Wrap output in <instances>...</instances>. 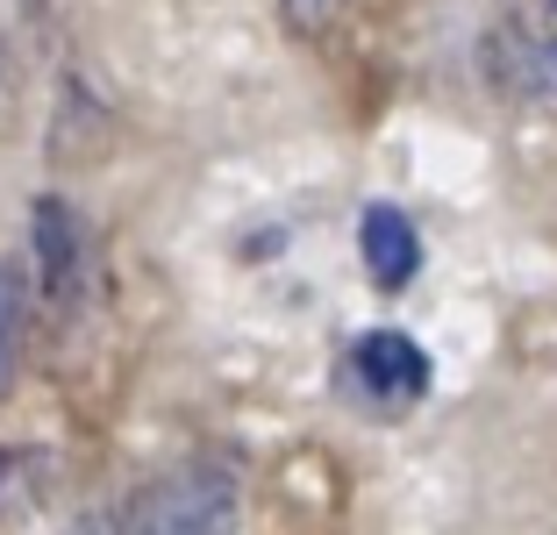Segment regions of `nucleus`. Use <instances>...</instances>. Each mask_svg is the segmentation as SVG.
Returning <instances> with one entry per match:
<instances>
[{"label": "nucleus", "mask_w": 557, "mask_h": 535, "mask_svg": "<svg viewBox=\"0 0 557 535\" xmlns=\"http://www.w3.org/2000/svg\"><path fill=\"white\" fill-rule=\"evenodd\" d=\"M0 478H8V457H0Z\"/></svg>", "instance_id": "9d476101"}, {"label": "nucleus", "mask_w": 557, "mask_h": 535, "mask_svg": "<svg viewBox=\"0 0 557 535\" xmlns=\"http://www.w3.org/2000/svg\"><path fill=\"white\" fill-rule=\"evenodd\" d=\"M358 250H364V272H372L379 293L414 286V272H422V236H414V222L400 208H364Z\"/></svg>", "instance_id": "20e7f679"}, {"label": "nucleus", "mask_w": 557, "mask_h": 535, "mask_svg": "<svg viewBox=\"0 0 557 535\" xmlns=\"http://www.w3.org/2000/svg\"><path fill=\"white\" fill-rule=\"evenodd\" d=\"M344 8H350V0H278V15L294 22V29H300V36H322V29H329V22L344 15Z\"/></svg>", "instance_id": "0eeeda50"}, {"label": "nucleus", "mask_w": 557, "mask_h": 535, "mask_svg": "<svg viewBox=\"0 0 557 535\" xmlns=\"http://www.w3.org/2000/svg\"><path fill=\"white\" fill-rule=\"evenodd\" d=\"M550 8H557V0H550Z\"/></svg>", "instance_id": "9b49d317"}, {"label": "nucleus", "mask_w": 557, "mask_h": 535, "mask_svg": "<svg viewBox=\"0 0 557 535\" xmlns=\"http://www.w3.org/2000/svg\"><path fill=\"white\" fill-rule=\"evenodd\" d=\"M15 114V65H8V50H0V122Z\"/></svg>", "instance_id": "6e6552de"}, {"label": "nucleus", "mask_w": 557, "mask_h": 535, "mask_svg": "<svg viewBox=\"0 0 557 535\" xmlns=\"http://www.w3.org/2000/svg\"><path fill=\"white\" fill-rule=\"evenodd\" d=\"M236 521H244L236 471L222 457H186L150 486H136L108 535H236Z\"/></svg>", "instance_id": "f257e3e1"}, {"label": "nucleus", "mask_w": 557, "mask_h": 535, "mask_svg": "<svg viewBox=\"0 0 557 535\" xmlns=\"http://www.w3.org/2000/svg\"><path fill=\"white\" fill-rule=\"evenodd\" d=\"M350 372L364 378V393L372 400H422L429 393V357L414 336H400V328H372V336H358V350H350Z\"/></svg>", "instance_id": "f03ea898"}, {"label": "nucleus", "mask_w": 557, "mask_h": 535, "mask_svg": "<svg viewBox=\"0 0 557 535\" xmlns=\"http://www.w3.org/2000/svg\"><path fill=\"white\" fill-rule=\"evenodd\" d=\"M515 86L557 100V36H515Z\"/></svg>", "instance_id": "423d86ee"}, {"label": "nucleus", "mask_w": 557, "mask_h": 535, "mask_svg": "<svg viewBox=\"0 0 557 535\" xmlns=\"http://www.w3.org/2000/svg\"><path fill=\"white\" fill-rule=\"evenodd\" d=\"M29 228H36V264H44V293L58 300V308H72V300H79V278H86V236H79V214H72L58 194H44V200H36V214H29Z\"/></svg>", "instance_id": "7ed1b4c3"}, {"label": "nucleus", "mask_w": 557, "mask_h": 535, "mask_svg": "<svg viewBox=\"0 0 557 535\" xmlns=\"http://www.w3.org/2000/svg\"><path fill=\"white\" fill-rule=\"evenodd\" d=\"M72 535H100V528H94V521H79V528H72Z\"/></svg>", "instance_id": "1a4fd4ad"}, {"label": "nucleus", "mask_w": 557, "mask_h": 535, "mask_svg": "<svg viewBox=\"0 0 557 535\" xmlns=\"http://www.w3.org/2000/svg\"><path fill=\"white\" fill-rule=\"evenodd\" d=\"M22 322H29L22 272H15V264H0V400L15 393V372H22Z\"/></svg>", "instance_id": "39448f33"}]
</instances>
